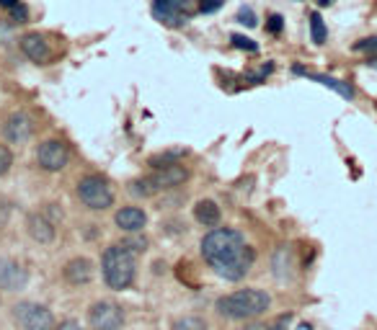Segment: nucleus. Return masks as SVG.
<instances>
[{
    "label": "nucleus",
    "instance_id": "nucleus-24",
    "mask_svg": "<svg viewBox=\"0 0 377 330\" xmlns=\"http://www.w3.org/2000/svg\"><path fill=\"white\" fill-rule=\"evenodd\" d=\"M220 6H223V0H202V3H199V10H202V13H214Z\"/></svg>",
    "mask_w": 377,
    "mask_h": 330
},
{
    "label": "nucleus",
    "instance_id": "nucleus-13",
    "mask_svg": "<svg viewBox=\"0 0 377 330\" xmlns=\"http://www.w3.org/2000/svg\"><path fill=\"white\" fill-rule=\"evenodd\" d=\"M114 222L124 232H140L147 225V214L140 207H121L119 212L114 214Z\"/></svg>",
    "mask_w": 377,
    "mask_h": 330
},
{
    "label": "nucleus",
    "instance_id": "nucleus-2",
    "mask_svg": "<svg viewBox=\"0 0 377 330\" xmlns=\"http://www.w3.org/2000/svg\"><path fill=\"white\" fill-rule=\"evenodd\" d=\"M272 307V297L264 289H238L232 294H225L217 299V315L225 320H256Z\"/></svg>",
    "mask_w": 377,
    "mask_h": 330
},
{
    "label": "nucleus",
    "instance_id": "nucleus-29",
    "mask_svg": "<svg viewBox=\"0 0 377 330\" xmlns=\"http://www.w3.org/2000/svg\"><path fill=\"white\" fill-rule=\"evenodd\" d=\"M243 330H276V325H269V322H251Z\"/></svg>",
    "mask_w": 377,
    "mask_h": 330
},
{
    "label": "nucleus",
    "instance_id": "nucleus-18",
    "mask_svg": "<svg viewBox=\"0 0 377 330\" xmlns=\"http://www.w3.org/2000/svg\"><path fill=\"white\" fill-rule=\"evenodd\" d=\"M171 330H209V325H207V320L197 317V315H184V317L173 322Z\"/></svg>",
    "mask_w": 377,
    "mask_h": 330
},
{
    "label": "nucleus",
    "instance_id": "nucleus-15",
    "mask_svg": "<svg viewBox=\"0 0 377 330\" xmlns=\"http://www.w3.org/2000/svg\"><path fill=\"white\" fill-rule=\"evenodd\" d=\"M194 220L199 225H205V227H217L220 220H223V212H220L217 202H212V199H199L197 207H194Z\"/></svg>",
    "mask_w": 377,
    "mask_h": 330
},
{
    "label": "nucleus",
    "instance_id": "nucleus-9",
    "mask_svg": "<svg viewBox=\"0 0 377 330\" xmlns=\"http://www.w3.org/2000/svg\"><path fill=\"white\" fill-rule=\"evenodd\" d=\"M29 284V273L13 258H0V292H21Z\"/></svg>",
    "mask_w": 377,
    "mask_h": 330
},
{
    "label": "nucleus",
    "instance_id": "nucleus-30",
    "mask_svg": "<svg viewBox=\"0 0 377 330\" xmlns=\"http://www.w3.org/2000/svg\"><path fill=\"white\" fill-rule=\"evenodd\" d=\"M18 3H21V0H0V6H3V8H16Z\"/></svg>",
    "mask_w": 377,
    "mask_h": 330
},
{
    "label": "nucleus",
    "instance_id": "nucleus-27",
    "mask_svg": "<svg viewBox=\"0 0 377 330\" xmlns=\"http://www.w3.org/2000/svg\"><path fill=\"white\" fill-rule=\"evenodd\" d=\"M158 3H163V6H168V8H173V10H184L191 0H158Z\"/></svg>",
    "mask_w": 377,
    "mask_h": 330
},
{
    "label": "nucleus",
    "instance_id": "nucleus-21",
    "mask_svg": "<svg viewBox=\"0 0 377 330\" xmlns=\"http://www.w3.org/2000/svg\"><path fill=\"white\" fill-rule=\"evenodd\" d=\"M354 52H364V54H377V36H369V39H362V42L354 44Z\"/></svg>",
    "mask_w": 377,
    "mask_h": 330
},
{
    "label": "nucleus",
    "instance_id": "nucleus-31",
    "mask_svg": "<svg viewBox=\"0 0 377 330\" xmlns=\"http://www.w3.org/2000/svg\"><path fill=\"white\" fill-rule=\"evenodd\" d=\"M331 3H334V0H318V6H323V8H326V6H331Z\"/></svg>",
    "mask_w": 377,
    "mask_h": 330
},
{
    "label": "nucleus",
    "instance_id": "nucleus-17",
    "mask_svg": "<svg viewBox=\"0 0 377 330\" xmlns=\"http://www.w3.org/2000/svg\"><path fill=\"white\" fill-rule=\"evenodd\" d=\"M153 13H155V18H161V21H163V24H168V26H179L181 24V10L168 8V6L158 3V0H155V6H153Z\"/></svg>",
    "mask_w": 377,
    "mask_h": 330
},
{
    "label": "nucleus",
    "instance_id": "nucleus-5",
    "mask_svg": "<svg viewBox=\"0 0 377 330\" xmlns=\"http://www.w3.org/2000/svg\"><path fill=\"white\" fill-rule=\"evenodd\" d=\"M77 199L86 204L91 212H103V209H109L114 204V188L112 183L106 181L103 176H83L77 181V188H75Z\"/></svg>",
    "mask_w": 377,
    "mask_h": 330
},
{
    "label": "nucleus",
    "instance_id": "nucleus-16",
    "mask_svg": "<svg viewBox=\"0 0 377 330\" xmlns=\"http://www.w3.org/2000/svg\"><path fill=\"white\" fill-rule=\"evenodd\" d=\"M316 83L326 85V88H331V91H336L339 96H343V98H349L352 101L354 98V88L349 83H343V80H336V77H328V75H310Z\"/></svg>",
    "mask_w": 377,
    "mask_h": 330
},
{
    "label": "nucleus",
    "instance_id": "nucleus-8",
    "mask_svg": "<svg viewBox=\"0 0 377 330\" xmlns=\"http://www.w3.org/2000/svg\"><path fill=\"white\" fill-rule=\"evenodd\" d=\"M36 163L47 173H60L70 163V147L62 140H44L36 150Z\"/></svg>",
    "mask_w": 377,
    "mask_h": 330
},
{
    "label": "nucleus",
    "instance_id": "nucleus-7",
    "mask_svg": "<svg viewBox=\"0 0 377 330\" xmlns=\"http://www.w3.org/2000/svg\"><path fill=\"white\" fill-rule=\"evenodd\" d=\"M88 325H91V330H121L124 310L112 299H98L88 310Z\"/></svg>",
    "mask_w": 377,
    "mask_h": 330
},
{
    "label": "nucleus",
    "instance_id": "nucleus-22",
    "mask_svg": "<svg viewBox=\"0 0 377 330\" xmlns=\"http://www.w3.org/2000/svg\"><path fill=\"white\" fill-rule=\"evenodd\" d=\"M232 44H235L238 50H246V52L258 50V44L253 42V39H249V36H243V34H232Z\"/></svg>",
    "mask_w": 377,
    "mask_h": 330
},
{
    "label": "nucleus",
    "instance_id": "nucleus-11",
    "mask_svg": "<svg viewBox=\"0 0 377 330\" xmlns=\"http://www.w3.org/2000/svg\"><path fill=\"white\" fill-rule=\"evenodd\" d=\"M26 227H29V235L34 237L36 243H42V246L52 243V240H54V235H57V227H54V222H52L44 212H34V214H31V217H29V222H26Z\"/></svg>",
    "mask_w": 377,
    "mask_h": 330
},
{
    "label": "nucleus",
    "instance_id": "nucleus-3",
    "mask_svg": "<svg viewBox=\"0 0 377 330\" xmlns=\"http://www.w3.org/2000/svg\"><path fill=\"white\" fill-rule=\"evenodd\" d=\"M101 273L109 289H129L138 276V253L129 248V243H114L103 250Z\"/></svg>",
    "mask_w": 377,
    "mask_h": 330
},
{
    "label": "nucleus",
    "instance_id": "nucleus-23",
    "mask_svg": "<svg viewBox=\"0 0 377 330\" xmlns=\"http://www.w3.org/2000/svg\"><path fill=\"white\" fill-rule=\"evenodd\" d=\"M238 21H240V24H246V26H256V24H258L256 16H253V10H251V8H240Z\"/></svg>",
    "mask_w": 377,
    "mask_h": 330
},
{
    "label": "nucleus",
    "instance_id": "nucleus-26",
    "mask_svg": "<svg viewBox=\"0 0 377 330\" xmlns=\"http://www.w3.org/2000/svg\"><path fill=\"white\" fill-rule=\"evenodd\" d=\"M10 13H13V18H16L18 24H24L26 18H29V10H26V6H24V3H18L16 8H10Z\"/></svg>",
    "mask_w": 377,
    "mask_h": 330
},
{
    "label": "nucleus",
    "instance_id": "nucleus-12",
    "mask_svg": "<svg viewBox=\"0 0 377 330\" xmlns=\"http://www.w3.org/2000/svg\"><path fill=\"white\" fill-rule=\"evenodd\" d=\"M62 276H65V281H68V284H73V287L88 284V281L94 279V263L88 261V258H73V261L65 263Z\"/></svg>",
    "mask_w": 377,
    "mask_h": 330
},
{
    "label": "nucleus",
    "instance_id": "nucleus-25",
    "mask_svg": "<svg viewBox=\"0 0 377 330\" xmlns=\"http://www.w3.org/2000/svg\"><path fill=\"white\" fill-rule=\"evenodd\" d=\"M282 26H284V18L279 16V13H274V16L269 18V31H272V34H279V31H282Z\"/></svg>",
    "mask_w": 377,
    "mask_h": 330
},
{
    "label": "nucleus",
    "instance_id": "nucleus-28",
    "mask_svg": "<svg viewBox=\"0 0 377 330\" xmlns=\"http://www.w3.org/2000/svg\"><path fill=\"white\" fill-rule=\"evenodd\" d=\"M54 330H86V328H83V325H80L77 320H62Z\"/></svg>",
    "mask_w": 377,
    "mask_h": 330
},
{
    "label": "nucleus",
    "instance_id": "nucleus-10",
    "mask_svg": "<svg viewBox=\"0 0 377 330\" xmlns=\"http://www.w3.org/2000/svg\"><path fill=\"white\" fill-rule=\"evenodd\" d=\"M3 135H6L8 142L21 144L34 135V121H31V117L24 114V111H13V114L6 119V124H3Z\"/></svg>",
    "mask_w": 377,
    "mask_h": 330
},
{
    "label": "nucleus",
    "instance_id": "nucleus-1",
    "mask_svg": "<svg viewBox=\"0 0 377 330\" xmlns=\"http://www.w3.org/2000/svg\"><path fill=\"white\" fill-rule=\"evenodd\" d=\"M202 258L217 276L228 281L246 279L253 266V248L232 227H212L202 237Z\"/></svg>",
    "mask_w": 377,
    "mask_h": 330
},
{
    "label": "nucleus",
    "instance_id": "nucleus-20",
    "mask_svg": "<svg viewBox=\"0 0 377 330\" xmlns=\"http://www.w3.org/2000/svg\"><path fill=\"white\" fill-rule=\"evenodd\" d=\"M13 165V153H10L6 144H0V176H6Z\"/></svg>",
    "mask_w": 377,
    "mask_h": 330
},
{
    "label": "nucleus",
    "instance_id": "nucleus-6",
    "mask_svg": "<svg viewBox=\"0 0 377 330\" xmlns=\"http://www.w3.org/2000/svg\"><path fill=\"white\" fill-rule=\"evenodd\" d=\"M13 320L21 330H54V315L39 302H18L13 305Z\"/></svg>",
    "mask_w": 377,
    "mask_h": 330
},
{
    "label": "nucleus",
    "instance_id": "nucleus-14",
    "mask_svg": "<svg viewBox=\"0 0 377 330\" xmlns=\"http://www.w3.org/2000/svg\"><path fill=\"white\" fill-rule=\"evenodd\" d=\"M21 50H24V54L31 62H36V65H44V62H50L52 52L50 47H47V42H44L39 34H26L24 39H21Z\"/></svg>",
    "mask_w": 377,
    "mask_h": 330
},
{
    "label": "nucleus",
    "instance_id": "nucleus-4",
    "mask_svg": "<svg viewBox=\"0 0 377 330\" xmlns=\"http://www.w3.org/2000/svg\"><path fill=\"white\" fill-rule=\"evenodd\" d=\"M184 181H188V168L181 165V163H171V165H161V168L150 173L145 178H138L129 183V191L138 196H155L161 191H168V188L181 186Z\"/></svg>",
    "mask_w": 377,
    "mask_h": 330
},
{
    "label": "nucleus",
    "instance_id": "nucleus-19",
    "mask_svg": "<svg viewBox=\"0 0 377 330\" xmlns=\"http://www.w3.org/2000/svg\"><path fill=\"white\" fill-rule=\"evenodd\" d=\"M310 36H313V42L316 44H326L328 39V31H326V24H323V18L320 13H310Z\"/></svg>",
    "mask_w": 377,
    "mask_h": 330
}]
</instances>
